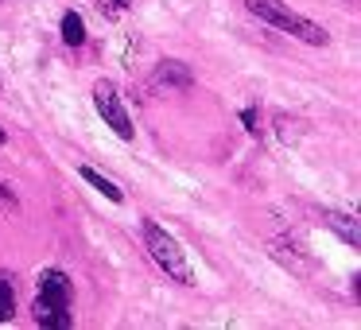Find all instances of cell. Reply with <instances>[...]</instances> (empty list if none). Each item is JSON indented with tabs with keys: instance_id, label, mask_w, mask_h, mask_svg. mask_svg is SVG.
<instances>
[{
	"instance_id": "obj_1",
	"label": "cell",
	"mask_w": 361,
	"mask_h": 330,
	"mask_svg": "<svg viewBox=\"0 0 361 330\" xmlns=\"http://www.w3.org/2000/svg\"><path fill=\"white\" fill-rule=\"evenodd\" d=\"M245 8H249L257 20H264L268 28H276V32H283V35H295V39L311 43V47H326V43H330V35L322 32L314 20L291 12L283 0H245Z\"/></svg>"
},
{
	"instance_id": "obj_5",
	"label": "cell",
	"mask_w": 361,
	"mask_h": 330,
	"mask_svg": "<svg viewBox=\"0 0 361 330\" xmlns=\"http://www.w3.org/2000/svg\"><path fill=\"white\" fill-rule=\"evenodd\" d=\"M39 299H47V303H59V307H71L74 283L66 280V272H59V268H47V272L39 276Z\"/></svg>"
},
{
	"instance_id": "obj_11",
	"label": "cell",
	"mask_w": 361,
	"mask_h": 330,
	"mask_svg": "<svg viewBox=\"0 0 361 330\" xmlns=\"http://www.w3.org/2000/svg\"><path fill=\"white\" fill-rule=\"evenodd\" d=\"M125 8H128V0H102V16L105 20H121Z\"/></svg>"
},
{
	"instance_id": "obj_3",
	"label": "cell",
	"mask_w": 361,
	"mask_h": 330,
	"mask_svg": "<svg viewBox=\"0 0 361 330\" xmlns=\"http://www.w3.org/2000/svg\"><path fill=\"white\" fill-rule=\"evenodd\" d=\"M94 105H97V113H102V121L121 136V140H133V136H136V128H133V121H128V113H125V105H121L117 86H113V82L102 78L94 86Z\"/></svg>"
},
{
	"instance_id": "obj_10",
	"label": "cell",
	"mask_w": 361,
	"mask_h": 330,
	"mask_svg": "<svg viewBox=\"0 0 361 330\" xmlns=\"http://www.w3.org/2000/svg\"><path fill=\"white\" fill-rule=\"evenodd\" d=\"M12 311H16V299H12V283L8 276H0V322H8Z\"/></svg>"
},
{
	"instance_id": "obj_12",
	"label": "cell",
	"mask_w": 361,
	"mask_h": 330,
	"mask_svg": "<svg viewBox=\"0 0 361 330\" xmlns=\"http://www.w3.org/2000/svg\"><path fill=\"white\" fill-rule=\"evenodd\" d=\"M241 121H245V128H249L252 136H260V113H257V109H245Z\"/></svg>"
},
{
	"instance_id": "obj_9",
	"label": "cell",
	"mask_w": 361,
	"mask_h": 330,
	"mask_svg": "<svg viewBox=\"0 0 361 330\" xmlns=\"http://www.w3.org/2000/svg\"><path fill=\"white\" fill-rule=\"evenodd\" d=\"M63 43L66 47H82L86 43V24H82L78 12H66L63 16Z\"/></svg>"
},
{
	"instance_id": "obj_4",
	"label": "cell",
	"mask_w": 361,
	"mask_h": 330,
	"mask_svg": "<svg viewBox=\"0 0 361 330\" xmlns=\"http://www.w3.org/2000/svg\"><path fill=\"white\" fill-rule=\"evenodd\" d=\"M156 86L167 90V94H187V90L195 86V74H190V66L179 63V59H164V63L156 66Z\"/></svg>"
},
{
	"instance_id": "obj_2",
	"label": "cell",
	"mask_w": 361,
	"mask_h": 330,
	"mask_svg": "<svg viewBox=\"0 0 361 330\" xmlns=\"http://www.w3.org/2000/svg\"><path fill=\"white\" fill-rule=\"evenodd\" d=\"M140 237H144V249H148V257L156 260L159 268H164L167 276H171L175 283H183V288H190L195 283V268H190L187 252H183V245L175 241L167 229H159L152 218L140 221Z\"/></svg>"
},
{
	"instance_id": "obj_8",
	"label": "cell",
	"mask_w": 361,
	"mask_h": 330,
	"mask_svg": "<svg viewBox=\"0 0 361 330\" xmlns=\"http://www.w3.org/2000/svg\"><path fill=\"white\" fill-rule=\"evenodd\" d=\"M78 175H82V179H86L94 190H97V195H105V198H109V202H125V190H121L113 179H105L102 171H94V167H78Z\"/></svg>"
},
{
	"instance_id": "obj_7",
	"label": "cell",
	"mask_w": 361,
	"mask_h": 330,
	"mask_svg": "<svg viewBox=\"0 0 361 330\" xmlns=\"http://www.w3.org/2000/svg\"><path fill=\"white\" fill-rule=\"evenodd\" d=\"M32 314H35V322H39V326H55V330H66V326H71V314H66V307L47 303V299H35Z\"/></svg>"
},
{
	"instance_id": "obj_13",
	"label": "cell",
	"mask_w": 361,
	"mask_h": 330,
	"mask_svg": "<svg viewBox=\"0 0 361 330\" xmlns=\"http://www.w3.org/2000/svg\"><path fill=\"white\" fill-rule=\"evenodd\" d=\"M0 144H4V133H0Z\"/></svg>"
},
{
	"instance_id": "obj_6",
	"label": "cell",
	"mask_w": 361,
	"mask_h": 330,
	"mask_svg": "<svg viewBox=\"0 0 361 330\" xmlns=\"http://www.w3.org/2000/svg\"><path fill=\"white\" fill-rule=\"evenodd\" d=\"M322 221H326V226L334 229V233L342 237L345 245H353V249H357V245H361V226H357V218H353V214H342V210H326V214H322Z\"/></svg>"
}]
</instances>
